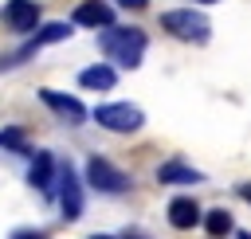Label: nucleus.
<instances>
[{"mask_svg": "<svg viewBox=\"0 0 251 239\" xmlns=\"http://www.w3.org/2000/svg\"><path fill=\"white\" fill-rule=\"evenodd\" d=\"M196 4H216V0H196Z\"/></svg>", "mask_w": 251, "mask_h": 239, "instance_id": "19", "label": "nucleus"}, {"mask_svg": "<svg viewBox=\"0 0 251 239\" xmlns=\"http://www.w3.org/2000/svg\"><path fill=\"white\" fill-rule=\"evenodd\" d=\"M239 196H243V200L251 204V180H247V184H239Z\"/></svg>", "mask_w": 251, "mask_h": 239, "instance_id": "18", "label": "nucleus"}, {"mask_svg": "<svg viewBox=\"0 0 251 239\" xmlns=\"http://www.w3.org/2000/svg\"><path fill=\"white\" fill-rule=\"evenodd\" d=\"M39 98H43V106H51L67 125H78L82 118H86V106L78 102V98H71V94H59V90H39Z\"/></svg>", "mask_w": 251, "mask_h": 239, "instance_id": "8", "label": "nucleus"}, {"mask_svg": "<svg viewBox=\"0 0 251 239\" xmlns=\"http://www.w3.org/2000/svg\"><path fill=\"white\" fill-rule=\"evenodd\" d=\"M0 145H4V149H16V153H27L24 129H0Z\"/></svg>", "mask_w": 251, "mask_h": 239, "instance_id": "15", "label": "nucleus"}, {"mask_svg": "<svg viewBox=\"0 0 251 239\" xmlns=\"http://www.w3.org/2000/svg\"><path fill=\"white\" fill-rule=\"evenodd\" d=\"M86 184H90V188H98V192L118 196V192H126V188H129V176H126L122 168H114L106 157H90V161H86Z\"/></svg>", "mask_w": 251, "mask_h": 239, "instance_id": "4", "label": "nucleus"}, {"mask_svg": "<svg viewBox=\"0 0 251 239\" xmlns=\"http://www.w3.org/2000/svg\"><path fill=\"white\" fill-rule=\"evenodd\" d=\"M12 239H47V235L35 231V227H20V231H12Z\"/></svg>", "mask_w": 251, "mask_h": 239, "instance_id": "16", "label": "nucleus"}, {"mask_svg": "<svg viewBox=\"0 0 251 239\" xmlns=\"http://www.w3.org/2000/svg\"><path fill=\"white\" fill-rule=\"evenodd\" d=\"M98 47L114 59V63H122V67H137L141 63V55H145V31H137V27H106L102 35H98Z\"/></svg>", "mask_w": 251, "mask_h": 239, "instance_id": "1", "label": "nucleus"}, {"mask_svg": "<svg viewBox=\"0 0 251 239\" xmlns=\"http://www.w3.org/2000/svg\"><path fill=\"white\" fill-rule=\"evenodd\" d=\"M90 239H110V235H90Z\"/></svg>", "mask_w": 251, "mask_h": 239, "instance_id": "20", "label": "nucleus"}, {"mask_svg": "<svg viewBox=\"0 0 251 239\" xmlns=\"http://www.w3.org/2000/svg\"><path fill=\"white\" fill-rule=\"evenodd\" d=\"M239 239H247V235H239Z\"/></svg>", "mask_w": 251, "mask_h": 239, "instance_id": "22", "label": "nucleus"}, {"mask_svg": "<svg viewBox=\"0 0 251 239\" xmlns=\"http://www.w3.org/2000/svg\"><path fill=\"white\" fill-rule=\"evenodd\" d=\"M0 20H4L12 31L27 35V31H35V24H39V4H35V0H8L4 12H0Z\"/></svg>", "mask_w": 251, "mask_h": 239, "instance_id": "7", "label": "nucleus"}, {"mask_svg": "<svg viewBox=\"0 0 251 239\" xmlns=\"http://www.w3.org/2000/svg\"><path fill=\"white\" fill-rule=\"evenodd\" d=\"M78 82H82L86 90H110V86L118 82V74H114V67H106V63H94V67H86V71L78 74Z\"/></svg>", "mask_w": 251, "mask_h": 239, "instance_id": "13", "label": "nucleus"}, {"mask_svg": "<svg viewBox=\"0 0 251 239\" xmlns=\"http://www.w3.org/2000/svg\"><path fill=\"white\" fill-rule=\"evenodd\" d=\"M55 157L47 153V149H39L35 157H31V172H27V184L31 188H39V192H51V180H55Z\"/></svg>", "mask_w": 251, "mask_h": 239, "instance_id": "10", "label": "nucleus"}, {"mask_svg": "<svg viewBox=\"0 0 251 239\" xmlns=\"http://www.w3.org/2000/svg\"><path fill=\"white\" fill-rule=\"evenodd\" d=\"M169 223H173V227H180V231L196 227V223H200V208H196V200L176 196V200L169 204Z\"/></svg>", "mask_w": 251, "mask_h": 239, "instance_id": "11", "label": "nucleus"}, {"mask_svg": "<svg viewBox=\"0 0 251 239\" xmlns=\"http://www.w3.org/2000/svg\"><path fill=\"white\" fill-rule=\"evenodd\" d=\"M59 204H63V219H78L82 215V184H78L71 165L59 168Z\"/></svg>", "mask_w": 251, "mask_h": 239, "instance_id": "5", "label": "nucleus"}, {"mask_svg": "<svg viewBox=\"0 0 251 239\" xmlns=\"http://www.w3.org/2000/svg\"><path fill=\"white\" fill-rule=\"evenodd\" d=\"M75 24H82V27H114V8L110 4H102V0H82L78 8H75Z\"/></svg>", "mask_w": 251, "mask_h": 239, "instance_id": "9", "label": "nucleus"}, {"mask_svg": "<svg viewBox=\"0 0 251 239\" xmlns=\"http://www.w3.org/2000/svg\"><path fill=\"white\" fill-rule=\"evenodd\" d=\"M204 227H208V235H224V231H231V215L224 208H216V212L204 215Z\"/></svg>", "mask_w": 251, "mask_h": 239, "instance_id": "14", "label": "nucleus"}, {"mask_svg": "<svg viewBox=\"0 0 251 239\" xmlns=\"http://www.w3.org/2000/svg\"><path fill=\"white\" fill-rule=\"evenodd\" d=\"M122 8H145V0H118Z\"/></svg>", "mask_w": 251, "mask_h": 239, "instance_id": "17", "label": "nucleus"}, {"mask_svg": "<svg viewBox=\"0 0 251 239\" xmlns=\"http://www.w3.org/2000/svg\"><path fill=\"white\" fill-rule=\"evenodd\" d=\"M126 239H141V235H126Z\"/></svg>", "mask_w": 251, "mask_h": 239, "instance_id": "21", "label": "nucleus"}, {"mask_svg": "<svg viewBox=\"0 0 251 239\" xmlns=\"http://www.w3.org/2000/svg\"><path fill=\"white\" fill-rule=\"evenodd\" d=\"M157 180H161V184H196V180H204V172H196L192 165L169 161V165H161V168H157Z\"/></svg>", "mask_w": 251, "mask_h": 239, "instance_id": "12", "label": "nucleus"}, {"mask_svg": "<svg viewBox=\"0 0 251 239\" xmlns=\"http://www.w3.org/2000/svg\"><path fill=\"white\" fill-rule=\"evenodd\" d=\"M161 27H165L169 35H176V39H188V43H204V39H208V20H204L200 12H192V8H173V12H165V16H161Z\"/></svg>", "mask_w": 251, "mask_h": 239, "instance_id": "2", "label": "nucleus"}, {"mask_svg": "<svg viewBox=\"0 0 251 239\" xmlns=\"http://www.w3.org/2000/svg\"><path fill=\"white\" fill-rule=\"evenodd\" d=\"M94 121L102 129H114V133H133V129H141L145 114L137 106H129V102H106V106L94 110Z\"/></svg>", "mask_w": 251, "mask_h": 239, "instance_id": "3", "label": "nucleus"}, {"mask_svg": "<svg viewBox=\"0 0 251 239\" xmlns=\"http://www.w3.org/2000/svg\"><path fill=\"white\" fill-rule=\"evenodd\" d=\"M67 35H71V27H67V24H43V27H39V31H35V35H31V39H27V43L16 51V55L0 59V67H8V63H24V59H27V55H35L39 47H47V43H59V39H67Z\"/></svg>", "mask_w": 251, "mask_h": 239, "instance_id": "6", "label": "nucleus"}]
</instances>
